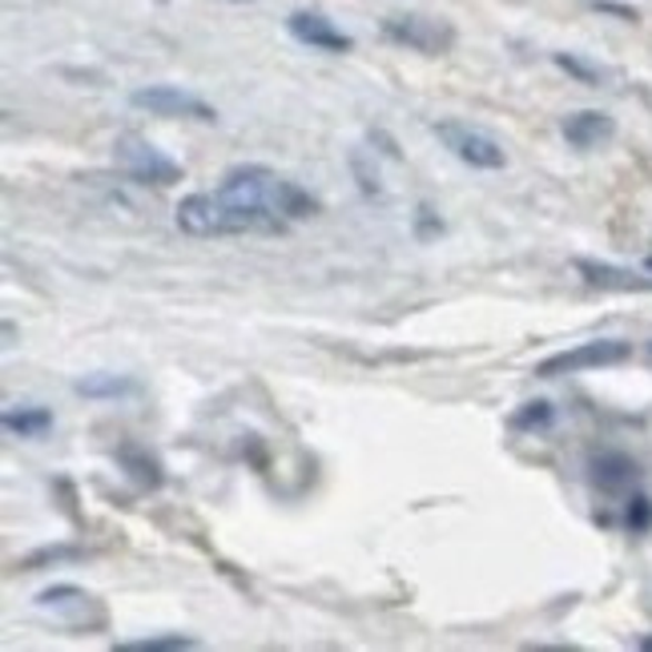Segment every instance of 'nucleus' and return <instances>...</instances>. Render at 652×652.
Wrapping results in <instances>:
<instances>
[{
    "label": "nucleus",
    "mask_w": 652,
    "mask_h": 652,
    "mask_svg": "<svg viewBox=\"0 0 652 652\" xmlns=\"http://www.w3.org/2000/svg\"><path fill=\"white\" fill-rule=\"evenodd\" d=\"M278 174L266 166H234L218 186V198L230 218V234H283L286 218L270 206Z\"/></svg>",
    "instance_id": "f257e3e1"
},
{
    "label": "nucleus",
    "mask_w": 652,
    "mask_h": 652,
    "mask_svg": "<svg viewBox=\"0 0 652 652\" xmlns=\"http://www.w3.org/2000/svg\"><path fill=\"white\" fill-rule=\"evenodd\" d=\"M113 161L141 186H174L181 181V166L141 134H121L113 141Z\"/></svg>",
    "instance_id": "f03ea898"
},
{
    "label": "nucleus",
    "mask_w": 652,
    "mask_h": 652,
    "mask_svg": "<svg viewBox=\"0 0 652 652\" xmlns=\"http://www.w3.org/2000/svg\"><path fill=\"white\" fill-rule=\"evenodd\" d=\"M435 137L452 149L463 166H472V169H504L507 166L504 146H500L495 137H487L484 129L467 126V121H439V126H435Z\"/></svg>",
    "instance_id": "7ed1b4c3"
},
{
    "label": "nucleus",
    "mask_w": 652,
    "mask_h": 652,
    "mask_svg": "<svg viewBox=\"0 0 652 652\" xmlns=\"http://www.w3.org/2000/svg\"><path fill=\"white\" fill-rule=\"evenodd\" d=\"M629 355H632V347L621 343V338H596V343H580V347L544 358L536 367V375L540 379H556V375H576V371L612 367V363H624Z\"/></svg>",
    "instance_id": "20e7f679"
},
{
    "label": "nucleus",
    "mask_w": 652,
    "mask_h": 652,
    "mask_svg": "<svg viewBox=\"0 0 652 652\" xmlns=\"http://www.w3.org/2000/svg\"><path fill=\"white\" fill-rule=\"evenodd\" d=\"M137 109H149L154 117H186V121H201V126H210L218 121L214 106H206L201 97L186 93L178 85H149V89H134L129 97Z\"/></svg>",
    "instance_id": "39448f33"
},
{
    "label": "nucleus",
    "mask_w": 652,
    "mask_h": 652,
    "mask_svg": "<svg viewBox=\"0 0 652 652\" xmlns=\"http://www.w3.org/2000/svg\"><path fill=\"white\" fill-rule=\"evenodd\" d=\"M383 32H387L391 41L407 45V49H415V53H447L455 45V29L447 21H432V17H391L387 24H383Z\"/></svg>",
    "instance_id": "423d86ee"
},
{
    "label": "nucleus",
    "mask_w": 652,
    "mask_h": 652,
    "mask_svg": "<svg viewBox=\"0 0 652 652\" xmlns=\"http://www.w3.org/2000/svg\"><path fill=\"white\" fill-rule=\"evenodd\" d=\"M181 234L190 238H214V234H230V218H226V206H221L218 194H190V198L178 201L174 210Z\"/></svg>",
    "instance_id": "0eeeda50"
},
{
    "label": "nucleus",
    "mask_w": 652,
    "mask_h": 652,
    "mask_svg": "<svg viewBox=\"0 0 652 652\" xmlns=\"http://www.w3.org/2000/svg\"><path fill=\"white\" fill-rule=\"evenodd\" d=\"M117 467L134 480L141 492H158L161 484H166V467H161V460L154 452H149L146 443H137V439H121L117 443V452H113Z\"/></svg>",
    "instance_id": "6e6552de"
},
{
    "label": "nucleus",
    "mask_w": 652,
    "mask_h": 652,
    "mask_svg": "<svg viewBox=\"0 0 652 652\" xmlns=\"http://www.w3.org/2000/svg\"><path fill=\"white\" fill-rule=\"evenodd\" d=\"M286 29H290L295 41L310 45V49H323V53H350V45H355L347 32H338L335 24L326 21L323 12H295L286 21Z\"/></svg>",
    "instance_id": "1a4fd4ad"
},
{
    "label": "nucleus",
    "mask_w": 652,
    "mask_h": 652,
    "mask_svg": "<svg viewBox=\"0 0 652 652\" xmlns=\"http://www.w3.org/2000/svg\"><path fill=\"white\" fill-rule=\"evenodd\" d=\"M576 274L589 286H596V290H624V295L652 290V278H641V274L621 270V266H609V263H592V258H576Z\"/></svg>",
    "instance_id": "9d476101"
},
{
    "label": "nucleus",
    "mask_w": 652,
    "mask_h": 652,
    "mask_svg": "<svg viewBox=\"0 0 652 652\" xmlns=\"http://www.w3.org/2000/svg\"><path fill=\"white\" fill-rule=\"evenodd\" d=\"M616 134V121L609 113H600V109H580V113L564 117V137H569V146L576 149H592L600 141H609Z\"/></svg>",
    "instance_id": "9b49d317"
},
{
    "label": "nucleus",
    "mask_w": 652,
    "mask_h": 652,
    "mask_svg": "<svg viewBox=\"0 0 652 652\" xmlns=\"http://www.w3.org/2000/svg\"><path fill=\"white\" fill-rule=\"evenodd\" d=\"M37 609L53 612V616H61V621L69 624H81L85 612L97 609L93 596L85 589H77V584H53V589H45L41 596H37Z\"/></svg>",
    "instance_id": "f8f14e48"
},
{
    "label": "nucleus",
    "mask_w": 652,
    "mask_h": 652,
    "mask_svg": "<svg viewBox=\"0 0 652 652\" xmlns=\"http://www.w3.org/2000/svg\"><path fill=\"white\" fill-rule=\"evenodd\" d=\"M636 475H641V467H636V460L624 452H609V455H596V460H592V484H596L600 492H624V487L636 484Z\"/></svg>",
    "instance_id": "ddd939ff"
},
{
    "label": "nucleus",
    "mask_w": 652,
    "mask_h": 652,
    "mask_svg": "<svg viewBox=\"0 0 652 652\" xmlns=\"http://www.w3.org/2000/svg\"><path fill=\"white\" fill-rule=\"evenodd\" d=\"M270 206L283 214L286 221H306V218H315V214H318V201L310 198V194H306L298 181H286V178L274 181Z\"/></svg>",
    "instance_id": "4468645a"
},
{
    "label": "nucleus",
    "mask_w": 652,
    "mask_h": 652,
    "mask_svg": "<svg viewBox=\"0 0 652 652\" xmlns=\"http://www.w3.org/2000/svg\"><path fill=\"white\" fill-rule=\"evenodd\" d=\"M73 391H77V395H85V399H121V395H134L137 379H129V375H106V371H97V375H85V379H77Z\"/></svg>",
    "instance_id": "2eb2a0df"
},
{
    "label": "nucleus",
    "mask_w": 652,
    "mask_h": 652,
    "mask_svg": "<svg viewBox=\"0 0 652 652\" xmlns=\"http://www.w3.org/2000/svg\"><path fill=\"white\" fill-rule=\"evenodd\" d=\"M49 427H53V411L49 407L4 411V432L9 435H21V439H41Z\"/></svg>",
    "instance_id": "dca6fc26"
},
{
    "label": "nucleus",
    "mask_w": 652,
    "mask_h": 652,
    "mask_svg": "<svg viewBox=\"0 0 652 652\" xmlns=\"http://www.w3.org/2000/svg\"><path fill=\"white\" fill-rule=\"evenodd\" d=\"M121 652H181V649H198L194 636H181V632H169V636H146V641H121Z\"/></svg>",
    "instance_id": "f3484780"
},
{
    "label": "nucleus",
    "mask_w": 652,
    "mask_h": 652,
    "mask_svg": "<svg viewBox=\"0 0 652 652\" xmlns=\"http://www.w3.org/2000/svg\"><path fill=\"white\" fill-rule=\"evenodd\" d=\"M350 174H355V181H358V190L363 194H371V198H375V194L383 190L379 186V169L371 166L367 161V154H363V149H350Z\"/></svg>",
    "instance_id": "a211bd4d"
},
{
    "label": "nucleus",
    "mask_w": 652,
    "mask_h": 652,
    "mask_svg": "<svg viewBox=\"0 0 652 652\" xmlns=\"http://www.w3.org/2000/svg\"><path fill=\"white\" fill-rule=\"evenodd\" d=\"M552 423V403L536 399V403H524V411L512 415V427L516 432H532V427H547Z\"/></svg>",
    "instance_id": "6ab92c4d"
},
{
    "label": "nucleus",
    "mask_w": 652,
    "mask_h": 652,
    "mask_svg": "<svg viewBox=\"0 0 652 652\" xmlns=\"http://www.w3.org/2000/svg\"><path fill=\"white\" fill-rule=\"evenodd\" d=\"M556 65H560V69H564L569 77H576L580 85H600V81H604V73H600L596 65L580 61V57H572V53H556Z\"/></svg>",
    "instance_id": "aec40b11"
},
{
    "label": "nucleus",
    "mask_w": 652,
    "mask_h": 652,
    "mask_svg": "<svg viewBox=\"0 0 652 652\" xmlns=\"http://www.w3.org/2000/svg\"><path fill=\"white\" fill-rule=\"evenodd\" d=\"M652 524V500L649 495H632L629 500V527L632 532H644Z\"/></svg>",
    "instance_id": "412c9836"
},
{
    "label": "nucleus",
    "mask_w": 652,
    "mask_h": 652,
    "mask_svg": "<svg viewBox=\"0 0 652 652\" xmlns=\"http://www.w3.org/2000/svg\"><path fill=\"white\" fill-rule=\"evenodd\" d=\"M415 234H419L423 243H427V238H439L443 234V221H439V214H435L432 206H419V210H415Z\"/></svg>",
    "instance_id": "4be33fe9"
},
{
    "label": "nucleus",
    "mask_w": 652,
    "mask_h": 652,
    "mask_svg": "<svg viewBox=\"0 0 652 652\" xmlns=\"http://www.w3.org/2000/svg\"><path fill=\"white\" fill-rule=\"evenodd\" d=\"M65 556H81V552H77V547H41V552H32V556L24 560L21 569L24 572H37L41 564H49V560H65Z\"/></svg>",
    "instance_id": "5701e85b"
},
{
    "label": "nucleus",
    "mask_w": 652,
    "mask_h": 652,
    "mask_svg": "<svg viewBox=\"0 0 652 652\" xmlns=\"http://www.w3.org/2000/svg\"><path fill=\"white\" fill-rule=\"evenodd\" d=\"M592 9L604 12V17H621V21H636V9H629V4H616V0H596Z\"/></svg>",
    "instance_id": "b1692460"
},
{
    "label": "nucleus",
    "mask_w": 652,
    "mask_h": 652,
    "mask_svg": "<svg viewBox=\"0 0 652 652\" xmlns=\"http://www.w3.org/2000/svg\"><path fill=\"white\" fill-rule=\"evenodd\" d=\"M371 141H379V146H383V154H387V158H403V154H399V146H395V141H391V137L383 134V129H371Z\"/></svg>",
    "instance_id": "393cba45"
},
{
    "label": "nucleus",
    "mask_w": 652,
    "mask_h": 652,
    "mask_svg": "<svg viewBox=\"0 0 652 652\" xmlns=\"http://www.w3.org/2000/svg\"><path fill=\"white\" fill-rule=\"evenodd\" d=\"M636 644H641V649H649V652H652V636H641V641H636Z\"/></svg>",
    "instance_id": "a878e982"
},
{
    "label": "nucleus",
    "mask_w": 652,
    "mask_h": 652,
    "mask_svg": "<svg viewBox=\"0 0 652 652\" xmlns=\"http://www.w3.org/2000/svg\"><path fill=\"white\" fill-rule=\"evenodd\" d=\"M644 266H649V270H652V254H649V263H644Z\"/></svg>",
    "instance_id": "bb28decb"
}]
</instances>
